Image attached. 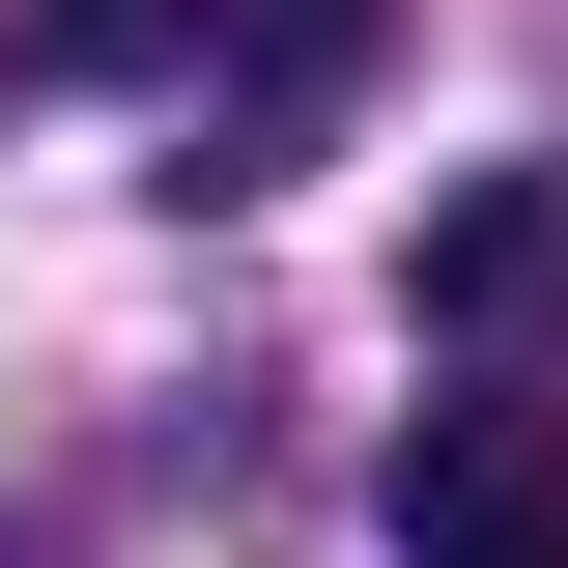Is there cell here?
Returning a JSON list of instances; mask_svg holds the SVG:
<instances>
[{
  "label": "cell",
  "mask_w": 568,
  "mask_h": 568,
  "mask_svg": "<svg viewBox=\"0 0 568 568\" xmlns=\"http://www.w3.org/2000/svg\"><path fill=\"white\" fill-rule=\"evenodd\" d=\"M426 342H568V171H455L426 200Z\"/></svg>",
  "instance_id": "3"
},
{
  "label": "cell",
  "mask_w": 568,
  "mask_h": 568,
  "mask_svg": "<svg viewBox=\"0 0 568 568\" xmlns=\"http://www.w3.org/2000/svg\"><path fill=\"white\" fill-rule=\"evenodd\" d=\"M29 58L58 85H171V171L256 200L284 142H313V85L369 58V0H29Z\"/></svg>",
  "instance_id": "1"
},
{
  "label": "cell",
  "mask_w": 568,
  "mask_h": 568,
  "mask_svg": "<svg viewBox=\"0 0 568 568\" xmlns=\"http://www.w3.org/2000/svg\"><path fill=\"white\" fill-rule=\"evenodd\" d=\"M398 568H568V398H426L398 426Z\"/></svg>",
  "instance_id": "2"
}]
</instances>
